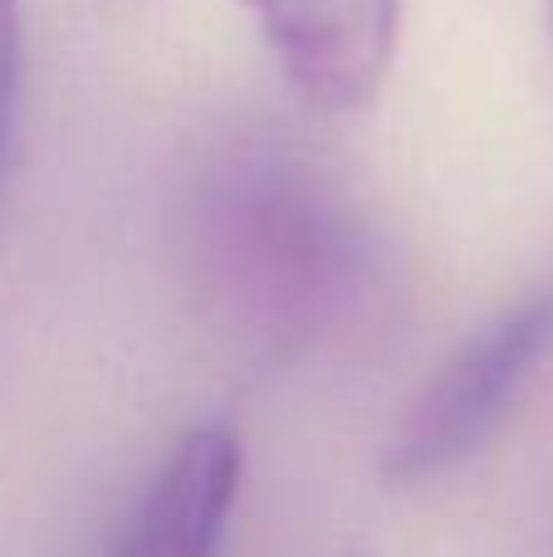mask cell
Wrapping results in <instances>:
<instances>
[{"label":"cell","instance_id":"obj_2","mask_svg":"<svg viewBox=\"0 0 553 557\" xmlns=\"http://www.w3.org/2000/svg\"><path fill=\"white\" fill-rule=\"evenodd\" d=\"M553 357V278L490 313L417 386L382 441V480L417 490L460 470L509 421L519 396Z\"/></svg>","mask_w":553,"mask_h":557},{"label":"cell","instance_id":"obj_4","mask_svg":"<svg viewBox=\"0 0 553 557\" xmlns=\"http://www.w3.org/2000/svg\"><path fill=\"white\" fill-rule=\"evenodd\" d=\"M241 470L231 425H192L157 465L103 557H221Z\"/></svg>","mask_w":553,"mask_h":557},{"label":"cell","instance_id":"obj_5","mask_svg":"<svg viewBox=\"0 0 553 557\" xmlns=\"http://www.w3.org/2000/svg\"><path fill=\"white\" fill-rule=\"evenodd\" d=\"M20 74H25V20H20V0H0V176H5L10 137H15Z\"/></svg>","mask_w":553,"mask_h":557},{"label":"cell","instance_id":"obj_1","mask_svg":"<svg viewBox=\"0 0 553 557\" xmlns=\"http://www.w3.org/2000/svg\"><path fill=\"white\" fill-rule=\"evenodd\" d=\"M167 240L201 323L265 367L362 352L392 318V255L348 186L265 123L182 162Z\"/></svg>","mask_w":553,"mask_h":557},{"label":"cell","instance_id":"obj_6","mask_svg":"<svg viewBox=\"0 0 553 557\" xmlns=\"http://www.w3.org/2000/svg\"><path fill=\"white\" fill-rule=\"evenodd\" d=\"M549 25H553V0H549Z\"/></svg>","mask_w":553,"mask_h":557},{"label":"cell","instance_id":"obj_3","mask_svg":"<svg viewBox=\"0 0 553 557\" xmlns=\"http://www.w3.org/2000/svg\"><path fill=\"white\" fill-rule=\"evenodd\" d=\"M290 88L319 113L378 103L402 39V0H241Z\"/></svg>","mask_w":553,"mask_h":557}]
</instances>
